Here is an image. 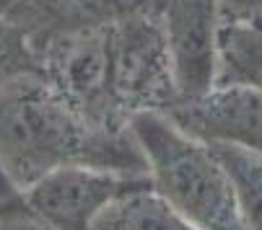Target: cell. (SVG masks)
Masks as SVG:
<instances>
[{
	"instance_id": "11",
	"label": "cell",
	"mask_w": 262,
	"mask_h": 230,
	"mask_svg": "<svg viewBox=\"0 0 262 230\" xmlns=\"http://www.w3.org/2000/svg\"><path fill=\"white\" fill-rule=\"evenodd\" d=\"M24 72H42L34 55L24 44L21 36L0 18V83L18 78Z\"/></svg>"
},
{
	"instance_id": "12",
	"label": "cell",
	"mask_w": 262,
	"mask_h": 230,
	"mask_svg": "<svg viewBox=\"0 0 262 230\" xmlns=\"http://www.w3.org/2000/svg\"><path fill=\"white\" fill-rule=\"evenodd\" d=\"M0 230H55V227L36 215L21 194L16 199L0 202Z\"/></svg>"
},
{
	"instance_id": "15",
	"label": "cell",
	"mask_w": 262,
	"mask_h": 230,
	"mask_svg": "<svg viewBox=\"0 0 262 230\" xmlns=\"http://www.w3.org/2000/svg\"><path fill=\"white\" fill-rule=\"evenodd\" d=\"M8 3H11V0H0V13H3V8H6Z\"/></svg>"
},
{
	"instance_id": "7",
	"label": "cell",
	"mask_w": 262,
	"mask_h": 230,
	"mask_svg": "<svg viewBox=\"0 0 262 230\" xmlns=\"http://www.w3.org/2000/svg\"><path fill=\"white\" fill-rule=\"evenodd\" d=\"M166 114L210 145H231L262 156V93L254 88L218 83L205 96L171 104Z\"/></svg>"
},
{
	"instance_id": "1",
	"label": "cell",
	"mask_w": 262,
	"mask_h": 230,
	"mask_svg": "<svg viewBox=\"0 0 262 230\" xmlns=\"http://www.w3.org/2000/svg\"><path fill=\"white\" fill-rule=\"evenodd\" d=\"M0 161L21 191L68 163L145 173L130 124H94L45 72L0 83Z\"/></svg>"
},
{
	"instance_id": "14",
	"label": "cell",
	"mask_w": 262,
	"mask_h": 230,
	"mask_svg": "<svg viewBox=\"0 0 262 230\" xmlns=\"http://www.w3.org/2000/svg\"><path fill=\"white\" fill-rule=\"evenodd\" d=\"M24 191L13 184V178L8 176V171H6V166H3V161H0V202H8V199H16V197H21Z\"/></svg>"
},
{
	"instance_id": "13",
	"label": "cell",
	"mask_w": 262,
	"mask_h": 230,
	"mask_svg": "<svg viewBox=\"0 0 262 230\" xmlns=\"http://www.w3.org/2000/svg\"><path fill=\"white\" fill-rule=\"evenodd\" d=\"M223 18L247 26H262V0H221Z\"/></svg>"
},
{
	"instance_id": "3",
	"label": "cell",
	"mask_w": 262,
	"mask_h": 230,
	"mask_svg": "<svg viewBox=\"0 0 262 230\" xmlns=\"http://www.w3.org/2000/svg\"><path fill=\"white\" fill-rule=\"evenodd\" d=\"M164 3L166 0H145L106 29L109 93L125 119L138 111H166L177 104L161 26Z\"/></svg>"
},
{
	"instance_id": "9",
	"label": "cell",
	"mask_w": 262,
	"mask_h": 230,
	"mask_svg": "<svg viewBox=\"0 0 262 230\" xmlns=\"http://www.w3.org/2000/svg\"><path fill=\"white\" fill-rule=\"evenodd\" d=\"M218 83L247 86L262 93V26L223 21Z\"/></svg>"
},
{
	"instance_id": "4",
	"label": "cell",
	"mask_w": 262,
	"mask_h": 230,
	"mask_svg": "<svg viewBox=\"0 0 262 230\" xmlns=\"http://www.w3.org/2000/svg\"><path fill=\"white\" fill-rule=\"evenodd\" d=\"M148 181V173L68 163L24 189V199L55 230H91L112 202Z\"/></svg>"
},
{
	"instance_id": "5",
	"label": "cell",
	"mask_w": 262,
	"mask_h": 230,
	"mask_svg": "<svg viewBox=\"0 0 262 230\" xmlns=\"http://www.w3.org/2000/svg\"><path fill=\"white\" fill-rule=\"evenodd\" d=\"M221 0H166L161 26L171 60L177 101L205 96L221 75Z\"/></svg>"
},
{
	"instance_id": "2",
	"label": "cell",
	"mask_w": 262,
	"mask_h": 230,
	"mask_svg": "<svg viewBox=\"0 0 262 230\" xmlns=\"http://www.w3.org/2000/svg\"><path fill=\"white\" fill-rule=\"evenodd\" d=\"M130 132L151 186L203 230H247L234 181L210 142L182 130L166 111H138Z\"/></svg>"
},
{
	"instance_id": "10",
	"label": "cell",
	"mask_w": 262,
	"mask_h": 230,
	"mask_svg": "<svg viewBox=\"0 0 262 230\" xmlns=\"http://www.w3.org/2000/svg\"><path fill=\"white\" fill-rule=\"evenodd\" d=\"M213 147L234 181L239 212L247 230H262V156H254V152L231 145H213Z\"/></svg>"
},
{
	"instance_id": "6",
	"label": "cell",
	"mask_w": 262,
	"mask_h": 230,
	"mask_svg": "<svg viewBox=\"0 0 262 230\" xmlns=\"http://www.w3.org/2000/svg\"><path fill=\"white\" fill-rule=\"evenodd\" d=\"M140 3L145 0H11L0 18L21 36L39 65L57 44L106 29Z\"/></svg>"
},
{
	"instance_id": "8",
	"label": "cell",
	"mask_w": 262,
	"mask_h": 230,
	"mask_svg": "<svg viewBox=\"0 0 262 230\" xmlns=\"http://www.w3.org/2000/svg\"><path fill=\"white\" fill-rule=\"evenodd\" d=\"M91 230H203L171 207L151 181L115 199Z\"/></svg>"
}]
</instances>
